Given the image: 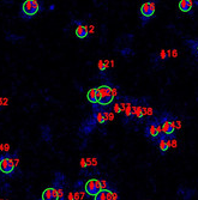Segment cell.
<instances>
[{"label":"cell","instance_id":"obj_1","mask_svg":"<svg viewBox=\"0 0 198 200\" xmlns=\"http://www.w3.org/2000/svg\"><path fill=\"white\" fill-rule=\"evenodd\" d=\"M40 11V3L37 0H25L21 6V17L24 19H30Z\"/></svg>","mask_w":198,"mask_h":200},{"label":"cell","instance_id":"obj_2","mask_svg":"<svg viewBox=\"0 0 198 200\" xmlns=\"http://www.w3.org/2000/svg\"><path fill=\"white\" fill-rule=\"evenodd\" d=\"M96 95H97V103L100 106H108L114 99L112 96V88L109 85H101L96 88Z\"/></svg>","mask_w":198,"mask_h":200},{"label":"cell","instance_id":"obj_3","mask_svg":"<svg viewBox=\"0 0 198 200\" xmlns=\"http://www.w3.org/2000/svg\"><path fill=\"white\" fill-rule=\"evenodd\" d=\"M15 159L11 157H1L0 158V172L3 174H12L15 172Z\"/></svg>","mask_w":198,"mask_h":200},{"label":"cell","instance_id":"obj_4","mask_svg":"<svg viewBox=\"0 0 198 200\" xmlns=\"http://www.w3.org/2000/svg\"><path fill=\"white\" fill-rule=\"evenodd\" d=\"M161 126H162V133H163V137H171L174 131H175V124L176 121L175 120H169L167 116L162 117L161 119Z\"/></svg>","mask_w":198,"mask_h":200},{"label":"cell","instance_id":"obj_5","mask_svg":"<svg viewBox=\"0 0 198 200\" xmlns=\"http://www.w3.org/2000/svg\"><path fill=\"white\" fill-rule=\"evenodd\" d=\"M102 191L101 188V181L100 180H89L85 185V193L90 197H95L97 193Z\"/></svg>","mask_w":198,"mask_h":200},{"label":"cell","instance_id":"obj_6","mask_svg":"<svg viewBox=\"0 0 198 200\" xmlns=\"http://www.w3.org/2000/svg\"><path fill=\"white\" fill-rule=\"evenodd\" d=\"M155 13V1H149L144 3L141 6V17L144 22H146L148 19H150Z\"/></svg>","mask_w":198,"mask_h":200},{"label":"cell","instance_id":"obj_7","mask_svg":"<svg viewBox=\"0 0 198 200\" xmlns=\"http://www.w3.org/2000/svg\"><path fill=\"white\" fill-rule=\"evenodd\" d=\"M145 135L151 139V140H158L160 139V135L157 133V124L156 121H151L146 125L145 127Z\"/></svg>","mask_w":198,"mask_h":200},{"label":"cell","instance_id":"obj_8","mask_svg":"<svg viewBox=\"0 0 198 200\" xmlns=\"http://www.w3.org/2000/svg\"><path fill=\"white\" fill-rule=\"evenodd\" d=\"M42 200H59L56 188H47L42 193Z\"/></svg>","mask_w":198,"mask_h":200},{"label":"cell","instance_id":"obj_9","mask_svg":"<svg viewBox=\"0 0 198 200\" xmlns=\"http://www.w3.org/2000/svg\"><path fill=\"white\" fill-rule=\"evenodd\" d=\"M157 145H158V149L162 153L167 152L168 150L171 147V139H168L167 137H161L160 139L157 140Z\"/></svg>","mask_w":198,"mask_h":200},{"label":"cell","instance_id":"obj_10","mask_svg":"<svg viewBox=\"0 0 198 200\" xmlns=\"http://www.w3.org/2000/svg\"><path fill=\"white\" fill-rule=\"evenodd\" d=\"M94 200H114V198H113L112 191L107 189V191H101L100 193H97Z\"/></svg>","mask_w":198,"mask_h":200},{"label":"cell","instance_id":"obj_11","mask_svg":"<svg viewBox=\"0 0 198 200\" xmlns=\"http://www.w3.org/2000/svg\"><path fill=\"white\" fill-rule=\"evenodd\" d=\"M88 26H85V25H81V24H78L77 25V28H76V36L78 37V38H85L86 36H88Z\"/></svg>","mask_w":198,"mask_h":200},{"label":"cell","instance_id":"obj_12","mask_svg":"<svg viewBox=\"0 0 198 200\" xmlns=\"http://www.w3.org/2000/svg\"><path fill=\"white\" fill-rule=\"evenodd\" d=\"M193 6V1L192 0H181L179 3V8L181 12H189Z\"/></svg>","mask_w":198,"mask_h":200},{"label":"cell","instance_id":"obj_13","mask_svg":"<svg viewBox=\"0 0 198 200\" xmlns=\"http://www.w3.org/2000/svg\"><path fill=\"white\" fill-rule=\"evenodd\" d=\"M86 98L88 101L93 103V104H97V95H96V88L94 89H90L88 91V95H86Z\"/></svg>","mask_w":198,"mask_h":200},{"label":"cell","instance_id":"obj_14","mask_svg":"<svg viewBox=\"0 0 198 200\" xmlns=\"http://www.w3.org/2000/svg\"><path fill=\"white\" fill-rule=\"evenodd\" d=\"M133 119H142L143 113H142V107L141 106H133L132 107V115Z\"/></svg>","mask_w":198,"mask_h":200},{"label":"cell","instance_id":"obj_15","mask_svg":"<svg viewBox=\"0 0 198 200\" xmlns=\"http://www.w3.org/2000/svg\"><path fill=\"white\" fill-rule=\"evenodd\" d=\"M95 120H96V122L97 124H100V125H103L106 121H105V117H103V112L101 110H95Z\"/></svg>","mask_w":198,"mask_h":200},{"label":"cell","instance_id":"obj_16","mask_svg":"<svg viewBox=\"0 0 198 200\" xmlns=\"http://www.w3.org/2000/svg\"><path fill=\"white\" fill-rule=\"evenodd\" d=\"M132 107H133V104L131 103V102H128V103H126V108H125V117H131V115H132Z\"/></svg>","mask_w":198,"mask_h":200},{"label":"cell","instance_id":"obj_17","mask_svg":"<svg viewBox=\"0 0 198 200\" xmlns=\"http://www.w3.org/2000/svg\"><path fill=\"white\" fill-rule=\"evenodd\" d=\"M189 44H190L191 49L193 51V53L198 54V40L197 41H189Z\"/></svg>","mask_w":198,"mask_h":200},{"label":"cell","instance_id":"obj_18","mask_svg":"<svg viewBox=\"0 0 198 200\" xmlns=\"http://www.w3.org/2000/svg\"><path fill=\"white\" fill-rule=\"evenodd\" d=\"M101 188H102V191H107L108 189V185H107L106 180H101Z\"/></svg>","mask_w":198,"mask_h":200},{"label":"cell","instance_id":"obj_19","mask_svg":"<svg viewBox=\"0 0 198 200\" xmlns=\"http://www.w3.org/2000/svg\"><path fill=\"white\" fill-rule=\"evenodd\" d=\"M97 67H98V69H100V71H105V64H103V60H100V61H98Z\"/></svg>","mask_w":198,"mask_h":200},{"label":"cell","instance_id":"obj_20","mask_svg":"<svg viewBox=\"0 0 198 200\" xmlns=\"http://www.w3.org/2000/svg\"><path fill=\"white\" fill-rule=\"evenodd\" d=\"M113 108H114V109H113L114 113H120V112H121V110H120V104H119V103H115Z\"/></svg>","mask_w":198,"mask_h":200},{"label":"cell","instance_id":"obj_21","mask_svg":"<svg viewBox=\"0 0 198 200\" xmlns=\"http://www.w3.org/2000/svg\"><path fill=\"white\" fill-rule=\"evenodd\" d=\"M160 58H161L162 60H166V59H167V53H166L165 49H162V51H161V53H160Z\"/></svg>","mask_w":198,"mask_h":200},{"label":"cell","instance_id":"obj_22","mask_svg":"<svg viewBox=\"0 0 198 200\" xmlns=\"http://www.w3.org/2000/svg\"><path fill=\"white\" fill-rule=\"evenodd\" d=\"M176 145H178V142H176V139H175V138L171 139V147H176Z\"/></svg>","mask_w":198,"mask_h":200},{"label":"cell","instance_id":"obj_23","mask_svg":"<svg viewBox=\"0 0 198 200\" xmlns=\"http://www.w3.org/2000/svg\"><path fill=\"white\" fill-rule=\"evenodd\" d=\"M73 199L75 200H81V193H79V192L73 193Z\"/></svg>","mask_w":198,"mask_h":200},{"label":"cell","instance_id":"obj_24","mask_svg":"<svg viewBox=\"0 0 198 200\" xmlns=\"http://www.w3.org/2000/svg\"><path fill=\"white\" fill-rule=\"evenodd\" d=\"M148 116H153L154 115V110H153V108L151 107H148Z\"/></svg>","mask_w":198,"mask_h":200},{"label":"cell","instance_id":"obj_25","mask_svg":"<svg viewBox=\"0 0 198 200\" xmlns=\"http://www.w3.org/2000/svg\"><path fill=\"white\" fill-rule=\"evenodd\" d=\"M81 167L82 168H86L88 165H86V162H85V158H82L81 159Z\"/></svg>","mask_w":198,"mask_h":200},{"label":"cell","instance_id":"obj_26","mask_svg":"<svg viewBox=\"0 0 198 200\" xmlns=\"http://www.w3.org/2000/svg\"><path fill=\"white\" fill-rule=\"evenodd\" d=\"M125 108H126V102H121L120 103V110L121 112H125Z\"/></svg>","mask_w":198,"mask_h":200},{"label":"cell","instance_id":"obj_27","mask_svg":"<svg viewBox=\"0 0 198 200\" xmlns=\"http://www.w3.org/2000/svg\"><path fill=\"white\" fill-rule=\"evenodd\" d=\"M112 96H113V98L116 97V88H112Z\"/></svg>","mask_w":198,"mask_h":200},{"label":"cell","instance_id":"obj_28","mask_svg":"<svg viewBox=\"0 0 198 200\" xmlns=\"http://www.w3.org/2000/svg\"><path fill=\"white\" fill-rule=\"evenodd\" d=\"M172 56L173 58H176L178 56V51H176V49H172Z\"/></svg>","mask_w":198,"mask_h":200},{"label":"cell","instance_id":"obj_29","mask_svg":"<svg viewBox=\"0 0 198 200\" xmlns=\"http://www.w3.org/2000/svg\"><path fill=\"white\" fill-rule=\"evenodd\" d=\"M103 64H105V69H107L108 66H109V60H105Z\"/></svg>","mask_w":198,"mask_h":200},{"label":"cell","instance_id":"obj_30","mask_svg":"<svg viewBox=\"0 0 198 200\" xmlns=\"http://www.w3.org/2000/svg\"><path fill=\"white\" fill-rule=\"evenodd\" d=\"M88 33H91V34L94 33V25H90L88 28Z\"/></svg>","mask_w":198,"mask_h":200},{"label":"cell","instance_id":"obj_31","mask_svg":"<svg viewBox=\"0 0 198 200\" xmlns=\"http://www.w3.org/2000/svg\"><path fill=\"white\" fill-rule=\"evenodd\" d=\"M67 199H68V200H75V199H73V193H68Z\"/></svg>","mask_w":198,"mask_h":200},{"label":"cell","instance_id":"obj_32","mask_svg":"<svg viewBox=\"0 0 198 200\" xmlns=\"http://www.w3.org/2000/svg\"><path fill=\"white\" fill-rule=\"evenodd\" d=\"M85 162H86V165H91V159L90 158H86Z\"/></svg>","mask_w":198,"mask_h":200},{"label":"cell","instance_id":"obj_33","mask_svg":"<svg viewBox=\"0 0 198 200\" xmlns=\"http://www.w3.org/2000/svg\"><path fill=\"white\" fill-rule=\"evenodd\" d=\"M4 150H5V151L7 152L8 150H10V145H8V144H5V145H4Z\"/></svg>","mask_w":198,"mask_h":200},{"label":"cell","instance_id":"obj_34","mask_svg":"<svg viewBox=\"0 0 198 200\" xmlns=\"http://www.w3.org/2000/svg\"><path fill=\"white\" fill-rule=\"evenodd\" d=\"M166 53H167V56H168V58H169V56H172V51H167Z\"/></svg>","mask_w":198,"mask_h":200},{"label":"cell","instance_id":"obj_35","mask_svg":"<svg viewBox=\"0 0 198 200\" xmlns=\"http://www.w3.org/2000/svg\"><path fill=\"white\" fill-rule=\"evenodd\" d=\"M91 163H93L94 165H96V164H97V161H96V159L94 158V159H91Z\"/></svg>","mask_w":198,"mask_h":200}]
</instances>
